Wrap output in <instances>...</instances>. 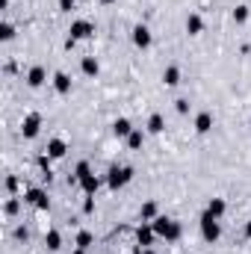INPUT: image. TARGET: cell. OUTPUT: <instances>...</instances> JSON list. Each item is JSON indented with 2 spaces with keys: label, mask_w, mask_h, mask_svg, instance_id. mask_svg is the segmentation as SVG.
<instances>
[{
  "label": "cell",
  "mask_w": 251,
  "mask_h": 254,
  "mask_svg": "<svg viewBox=\"0 0 251 254\" xmlns=\"http://www.w3.org/2000/svg\"><path fill=\"white\" fill-rule=\"evenodd\" d=\"M201 237L207 240V243H219V237H222V225H219V219H213L207 210H204V216H201Z\"/></svg>",
  "instance_id": "1"
},
{
  "label": "cell",
  "mask_w": 251,
  "mask_h": 254,
  "mask_svg": "<svg viewBox=\"0 0 251 254\" xmlns=\"http://www.w3.org/2000/svg\"><path fill=\"white\" fill-rule=\"evenodd\" d=\"M133 181V169L130 166H113L110 169V175H107V184H110V190H122Z\"/></svg>",
  "instance_id": "2"
},
{
  "label": "cell",
  "mask_w": 251,
  "mask_h": 254,
  "mask_svg": "<svg viewBox=\"0 0 251 254\" xmlns=\"http://www.w3.org/2000/svg\"><path fill=\"white\" fill-rule=\"evenodd\" d=\"M68 33H71L68 39H74V42H77V39H89V36H95V24L80 18V21H71V30H68Z\"/></svg>",
  "instance_id": "3"
},
{
  "label": "cell",
  "mask_w": 251,
  "mask_h": 254,
  "mask_svg": "<svg viewBox=\"0 0 251 254\" xmlns=\"http://www.w3.org/2000/svg\"><path fill=\"white\" fill-rule=\"evenodd\" d=\"M39 130H42V116H39V113H30V116L24 119V125H21V133H24L27 139H36Z\"/></svg>",
  "instance_id": "4"
},
{
  "label": "cell",
  "mask_w": 251,
  "mask_h": 254,
  "mask_svg": "<svg viewBox=\"0 0 251 254\" xmlns=\"http://www.w3.org/2000/svg\"><path fill=\"white\" fill-rule=\"evenodd\" d=\"M151 42H154V36H151V30H148L145 24H136V27H133V45L145 51V48H151Z\"/></svg>",
  "instance_id": "5"
},
{
  "label": "cell",
  "mask_w": 251,
  "mask_h": 254,
  "mask_svg": "<svg viewBox=\"0 0 251 254\" xmlns=\"http://www.w3.org/2000/svg\"><path fill=\"white\" fill-rule=\"evenodd\" d=\"M24 201H27V204H33V207H39V210H48V207H51L48 195H45L42 190H27V192H24Z\"/></svg>",
  "instance_id": "6"
},
{
  "label": "cell",
  "mask_w": 251,
  "mask_h": 254,
  "mask_svg": "<svg viewBox=\"0 0 251 254\" xmlns=\"http://www.w3.org/2000/svg\"><path fill=\"white\" fill-rule=\"evenodd\" d=\"M45 80H48V71L42 65H33L30 74H27V86L30 89H39V86H45Z\"/></svg>",
  "instance_id": "7"
},
{
  "label": "cell",
  "mask_w": 251,
  "mask_h": 254,
  "mask_svg": "<svg viewBox=\"0 0 251 254\" xmlns=\"http://www.w3.org/2000/svg\"><path fill=\"white\" fill-rule=\"evenodd\" d=\"M154 237H157V234H154V228H151V225H139V228H136V243H139L142 249H151Z\"/></svg>",
  "instance_id": "8"
},
{
  "label": "cell",
  "mask_w": 251,
  "mask_h": 254,
  "mask_svg": "<svg viewBox=\"0 0 251 254\" xmlns=\"http://www.w3.org/2000/svg\"><path fill=\"white\" fill-rule=\"evenodd\" d=\"M65 151H68V145H65L63 139H51V142H48V157H51V160H63Z\"/></svg>",
  "instance_id": "9"
},
{
  "label": "cell",
  "mask_w": 251,
  "mask_h": 254,
  "mask_svg": "<svg viewBox=\"0 0 251 254\" xmlns=\"http://www.w3.org/2000/svg\"><path fill=\"white\" fill-rule=\"evenodd\" d=\"M225 210H228L225 198H210V201H207V213H210L213 219H222V216H225Z\"/></svg>",
  "instance_id": "10"
},
{
  "label": "cell",
  "mask_w": 251,
  "mask_h": 254,
  "mask_svg": "<svg viewBox=\"0 0 251 254\" xmlns=\"http://www.w3.org/2000/svg\"><path fill=\"white\" fill-rule=\"evenodd\" d=\"M54 89H57L60 95H68V92H71V77L63 74V71H57V74H54Z\"/></svg>",
  "instance_id": "11"
},
{
  "label": "cell",
  "mask_w": 251,
  "mask_h": 254,
  "mask_svg": "<svg viewBox=\"0 0 251 254\" xmlns=\"http://www.w3.org/2000/svg\"><path fill=\"white\" fill-rule=\"evenodd\" d=\"M195 130L204 136V133H210L213 130V116L210 113H198V119H195Z\"/></svg>",
  "instance_id": "12"
},
{
  "label": "cell",
  "mask_w": 251,
  "mask_h": 254,
  "mask_svg": "<svg viewBox=\"0 0 251 254\" xmlns=\"http://www.w3.org/2000/svg\"><path fill=\"white\" fill-rule=\"evenodd\" d=\"M80 187H83V192H86V195H95V192H98V187H101V181L89 172L86 178H80Z\"/></svg>",
  "instance_id": "13"
},
{
  "label": "cell",
  "mask_w": 251,
  "mask_h": 254,
  "mask_svg": "<svg viewBox=\"0 0 251 254\" xmlns=\"http://www.w3.org/2000/svg\"><path fill=\"white\" fill-rule=\"evenodd\" d=\"M163 83H166V86H178V83H181V68H178V65H169V68L163 71Z\"/></svg>",
  "instance_id": "14"
},
{
  "label": "cell",
  "mask_w": 251,
  "mask_h": 254,
  "mask_svg": "<svg viewBox=\"0 0 251 254\" xmlns=\"http://www.w3.org/2000/svg\"><path fill=\"white\" fill-rule=\"evenodd\" d=\"M45 246H48L51 252H60V249H63V237H60V231L51 228V231L45 234Z\"/></svg>",
  "instance_id": "15"
},
{
  "label": "cell",
  "mask_w": 251,
  "mask_h": 254,
  "mask_svg": "<svg viewBox=\"0 0 251 254\" xmlns=\"http://www.w3.org/2000/svg\"><path fill=\"white\" fill-rule=\"evenodd\" d=\"M113 133H116L119 139H127V136L133 133V125H130L127 119H116V125H113Z\"/></svg>",
  "instance_id": "16"
},
{
  "label": "cell",
  "mask_w": 251,
  "mask_h": 254,
  "mask_svg": "<svg viewBox=\"0 0 251 254\" xmlns=\"http://www.w3.org/2000/svg\"><path fill=\"white\" fill-rule=\"evenodd\" d=\"M80 68H83V74H89V77H98V71H101V65H98L95 57H83Z\"/></svg>",
  "instance_id": "17"
},
{
  "label": "cell",
  "mask_w": 251,
  "mask_h": 254,
  "mask_svg": "<svg viewBox=\"0 0 251 254\" xmlns=\"http://www.w3.org/2000/svg\"><path fill=\"white\" fill-rule=\"evenodd\" d=\"M204 30V21H201V15H189L187 18V33L189 36H198Z\"/></svg>",
  "instance_id": "18"
},
{
  "label": "cell",
  "mask_w": 251,
  "mask_h": 254,
  "mask_svg": "<svg viewBox=\"0 0 251 254\" xmlns=\"http://www.w3.org/2000/svg\"><path fill=\"white\" fill-rule=\"evenodd\" d=\"M154 219H157V204L154 201L142 204V222H154Z\"/></svg>",
  "instance_id": "19"
},
{
  "label": "cell",
  "mask_w": 251,
  "mask_h": 254,
  "mask_svg": "<svg viewBox=\"0 0 251 254\" xmlns=\"http://www.w3.org/2000/svg\"><path fill=\"white\" fill-rule=\"evenodd\" d=\"M148 130H151V133H163V130H166V122H163V116H157V113H154V116L148 119Z\"/></svg>",
  "instance_id": "20"
},
{
  "label": "cell",
  "mask_w": 251,
  "mask_h": 254,
  "mask_svg": "<svg viewBox=\"0 0 251 254\" xmlns=\"http://www.w3.org/2000/svg\"><path fill=\"white\" fill-rule=\"evenodd\" d=\"M0 39H3V42H12V39H15V27H12L9 21L0 24Z\"/></svg>",
  "instance_id": "21"
},
{
  "label": "cell",
  "mask_w": 251,
  "mask_h": 254,
  "mask_svg": "<svg viewBox=\"0 0 251 254\" xmlns=\"http://www.w3.org/2000/svg\"><path fill=\"white\" fill-rule=\"evenodd\" d=\"M142 142H145V136H142V130H133L130 136H127V145L136 151V148H142Z\"/></svg>",
  "instance_id": "22"
},
{
  "label": "cell",
  "mask_w": 251,
  "mask_h": 254,
  "mask_svg": "<svg viewBox=\"0 0 251 254\" xmlns=\"http://www.w3.org/2000/svg\"><path fill=\"white\" fill-rule=\"evenodd\" d=\"M92 240H95V237H92L89 231H80V234H77V249H89Z\"/></svg>",
  "instance_id": "23"
},
{
  "label": "cell",
  "mask_w": 251,
  "mask_h": 254,
  "mask_svg": "<svg viewBox=\"0 0 251 254\" xmlns=\"http://www.w3.org/2000/svg\"><path fill=\"white\" fill-rule=\"evenodd\" d=\"M234 21H237V24H246V21H249V6H237V9H234Z\"/></svg>",
  "instance_id": "24"
},
{
  "label": "cell",
  "mask_w": 251,
  "mask_h": 254,
  "mask_svg": "<svg viewBox=\"0 0 251 254\" xmlns=\"http://www.w3.org/2000/svg\"><path fill=\"white\" fill-rule=\"evenodd\" d=\"M18 207H21V201H15V198H12V201H6V207H3V210H6V216H15V213H18Z\"/></svg>",
  "instance_id": "25"
},
{
  "label": "cell",
  "mask_w": 251,
  "mask_h": 254,
  "mask_svg": "<svg viewBox=\"0 0 251 254\" xmlns=\"http://www.w3.org/2000/svg\"><path fill=\"white\" fill-rule=\"evenodd\" d=\"M175 107H178V113H181V116H187V113H189V101H187V98H178V101H175Z\"/></svg>",
  "instance_id": "26"
},
{
  "label": "cell",
  "mask_w": 251,
  "mask_h": 254,
  "mask_svg": "<svg viewBox=\"0 0 251 254\" xmlns=\"http://www.w3.org/2000/svg\"><path fill=\"white\" fill-rule=\"evenodd\" d=\"M89 175V163H77V172H74V178L80 181V178H86Z\"/></svg>",
  "instance_id": "27"
},
{
  "label": "cell",
  "mask_w": 251,
  "mask_h": 254,
  "mask_svg": "<svg viewBox=\"0 0 251 254\" xmlns=\"http://www.w3.org/2000/svg\"><path fill=\"white\" fill-rule=\"evenodd\" d=\"M60 9H63V12H71V9H74V0H60Z\"/></svg>",
  "instance_id": "28"
},
{
  "label": "cell",
  "mask_w": 251,
  "mask_h": 254,
  "mask_svg": "<svg viewBox=\"0 0 251 254\" xmlns=\"http://www.w3.org/2000/svg\"><path fill=\"white\" fill-rule=\"evenodd\" d=\"M6 190L15 192V190H18V181H15V178H6Z\"/></svg>",
  "instance_id": "29"
},
{
  "label": "cell",
  "mask_w": 251,
  "mask_h": 254,
  "mask_svg": "<svg viewBox=\"0 0 251 254\" xmlns=\"http://www.w3.org/2000/svg\"><path fill=\"white\" fill-rule=\"evenodd\" d=\"M95 210V201L92 198H86V204H83V213H92Z\"/></svg>",
  "instance_id": "30"
},
{
  "label": "cell",
  "mask_w": 251,
  "mask_h": 254,
  "mask_svg": "<svg viewBox=\"0 0 251 254\" xmlns=\"http://www.w3.org/2000/svg\"><path fill=\"white\" fill-rule=\"evenodd\" d=\"M246 237H249V240H251V219H249V222H246Z\"/></svg>",
  "instance_id": "31"
},
{
  "label": "cell",
  "mask_w": 251,
  "mask_h": 254,
  "mask_svg": "<svg viewBox=\"0 0 251 254\" xmlns=\"http://www.w3.org/2000/svg\"><path fill=\"white\" fill-rule=\"evenodd\" d=\"M139 254H157V252H151V249H139Z\"/></svg>",
  "instance_id": "32"
},
{
  "label": "cell",
  "mask_w": 251,
  "mask_h": 254,
  "mask_svg": "<svg viewBox=\"0 0 251 254\" xmlns=\"http://www.w3.org/2000/svg\"><path fill=\"white\" fill-rule=\"evenodd\" d=\"M83 252H86V249H77V252H74V254H83Z\"/></svg>",
  "instance_id": "33"
},
{
  "label": "cell",
  "mask_w": 251,
  "mask_h": 254,
  "mask_svg": "<svg viewBox=\"0 0 251 254\" xmlns=\"http://www.w3.org/2000/svg\"><path fill=\"white\" fill-rule=\"evenodd\" d=\"M101 3H116V0H101Z\"/></svg>",
  "instance_id": "34"
}]
</instances>
